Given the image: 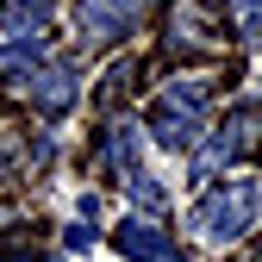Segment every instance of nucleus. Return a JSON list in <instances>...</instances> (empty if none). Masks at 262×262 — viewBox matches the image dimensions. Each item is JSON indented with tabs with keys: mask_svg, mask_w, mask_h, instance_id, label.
<instances>
[{
	"mask_svg": "<svg viewBox=\"0 0 262 262\" xmlns=\"http://www.w3.org/2000/svg\"><path fill=\"white\" fill-rule=\"evenodd\" d=\"M31 88V106H38L44 119H62L75 100H81V62H69V56H56V62H44L38 75L25 81Z\"/></svg>",
	"mask_w": 262,
	"mask_h": 262,
	"instance_id": "nucleus-4",
	"label": "nucleus"
},
{
	"mask_svg": "<svg viewBox=\"0 0 262 262\" xmlns=\"http://www.w3.org/2000/svg\"><path fill=\"white\" fill-rule=\"evenodd\" d=\"M50 62L44 38H0V81H31Z\"/></svg>",
	"mask_w": 262,
	"mask_h": 262,
	"instance_id": "nucleus-7",
	"label": "nucleus"
},
{
	"mask_svg": "<svg viewBox=\"0 0 262 262\" xmlns=\"http://www.w3.org/2000/svg\"><path fill=\"white\" fill-rule=\"evenodd\" d=\"M75 25L88 44H119L131 25H138V0H81L75 7Z\"/></svg>",
	"mask_w": 262,
	"mask_h": 262,
	"instance_id": "nucleus-6",
	"label": "nucleus"
},
{
	"mask_svg": "<svg viewBox=\"0 0 262 262\" xmlns=\"http://www.w3.org/2000/svg\"><path fill=\"white\" fill-rule=\"evenodd\" d=\"M138 156H144L138 125H125V119H119V125L106 131V169H113L119 181H138V175H144V169H138Z\"/></svg>",
	"mask_w": 262,
	"mask_h": 262,
	"instance_id": "nucleus-9",
	"label": "nucleus"
},
{
	"mask_svg": "<svg viewBox=\"0 0 262 262\" xmlns=\"http://www.w3.org/2000/svg\"><path fill=\"white\" fill-rule=\"evenodd\" d=\"M256 212H262V187L237 175V181H219L212 193H200V200H193L187 231L200 237V244H237L250 225H256Z\"/></svg>",
	"mask_w": 262,
	"mask_h": 262,
	"instance_id": "nucleus-1",
	"label": "nucleus"
},
{
	"mask_svg": "<svg viewBox=\"0 0 262 262\" xmlns=\"http://www.w3.org/2000/svg\"><path fill=\"white\" fill-rule=\"evenodd\" d=\"M113 250L131 256V262H175V237L162 231V219H144V212H125L119 219Z\"/></svg>",
	"mask_w": 262,
	"mask_h": 262,
	"instance_id": "nucleus-5",
	"label": "nucleus"
},
{
	"mask_svg": "<svg viewBox=\"0 0 262 262\" xmlns=\"http://www.w3.org/2000/svg\"><path fill=\"white\" fill-rule=\"evenodd\" d=\"M62 244H69V250H94V200H81V219L62 231Z\"/></svg>",
	"mask_w": 262,
	"mask_h": 262,
	"instance_id": "nucleus-11",
	"label": "nucleus"
},
{
	"mask_svg": "<svg viewBox=\"0 0 262 262\" xmlns=\"http://www.w3.org/2000/svg\"><path fill=\"white\" fill-rule=\"evenodd\" d=\"M13 262H50V256H13Z\"/></svg>",
	"mask_w": 262,
	"mask_h": 262,
	"instance_id": "nucleus-12",
	"label": "nucleus"
},
{
	"mask_svg": "<svg viewBox=\"0 0 262 262\" xmlns=\"http://www.w3.org/2000/svg\"><path fill=\"white\" fill-rule=\"evenodd\" d=\"M256 131H262V113H231L200 150H193V175H219V169H231V162L256 144Z\"/></svg>",
	"mask_w": 262,
	"mask_h": 262,
	"instance_id": "nucleus-3",
	"label": "nucleus"
},
{
	"mask_svg": "<svg viewBox=\"0 0 262 262\" xmlns=\"http://www.w3.org/2000/svg\"><path fill=\"white\" fill-rule=\"evenodd\" d=\"M231 19L244 31V44H262V0H231Z\"/></svg>",
	"mask_w": 262,
	"mask_h": 262,
	"instance_id": "nucleus-10",
	"label": "nucleus"
},
{
	"mask_svg": "<svg viewBox=\"0 0 262 262\" xmlns=\"http://www.w3.org/2000/svg\"><path fill=\"white\" fill-rule=\"evenodd\" d=\"M206 100H212V88L200 75H181L156 94V106L144 119V131L162 144V150H187V144H200V131H206Z\"/></svg>",
	"mask_w": 262,
	"mask_h": 262,
	"instance_id": "nucleus-2",
	"label": "nucleus"
},
{
	"mask_svg": "<svg viewBox=\"0 0 262 262\" xmlns=\"http://www.w3.org/2000/svg\"><path fill=\"white\" fill-rule=\"evenodd\" d=\"M56 0H7L0 7V38H44Z\"/></svg>",
	"mask_w": 262,
	"mask_h": 262,
	"instance_id": "nucleus-8",
	"label": "nucleus"
}]
</instances>
